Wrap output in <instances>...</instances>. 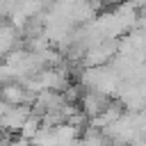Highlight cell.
<instances>
[{
	"label": "cell",
	"instance_id": "obj_1",
	"mask_svg": "<svg viewBox=\"0 0 146 146\" xmlns=\"http://www.w3.org/2000/svg\"><path fill=\"white\" fill-rule=\"evenodd\" d=\"M2 87H5V78L0 75V89H2Z\"/></svg>",
	"mask_w": 146,
	"mask_h": 146
}]
</instances>
